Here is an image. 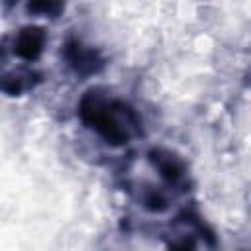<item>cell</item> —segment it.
<instances>
[{"instance_id":"5b68a950","label":"cell","mask_w":251,"mask_h":251,"mask_svg":"<svg viewBox=\"0 0 251 251\" xmlns=\"http://www.w3.org/2000/svg\"><path fill=\"white\" fill-rule=\"evenodd\" d=\"M25 76H29V73ZM25 76L20 73H0V90L6 94H20L25 88Z\"/></svg>"},{"instance_id":"3957f363","label":"cell","mask_w":251,"mask_h":251,"mask_svg":"<svg viewBox=\"0 0 251 251\" xmlns=\"http://www.w3.org/2000/svg\"><path fill=\"white\" fill-rule=\"evenodd\" d=\"M149 159L153 161V165L159 169V175L167 180V182H178L184 176V165L180 163V159L176 155H173L171 151L165 149H153L149 153Z\"/></svg>"},{"instance_id":"6da1fadb","label":"cell","mask_w":251,"mask_h":251,"mask_svg":"<svg viewBox=\"0 0 251 251\" xmlns=\"http://www.w3.org/2000/svg\"><path fill=\"white\" fill-rule=\"evenodd\" d=\"M78 112L82 122L112 145L127 143L139 127V120L127 104L100 96L94 90L80 100Z\"/></svg>"},{"instance_id":"277c9868","label":"cell","mask_w":251,"mask_h":251,"mask_svg":"<svg viewBox=\"0 0 251 251\" xmlns=\"http://www.w3.org/2000/svg\"><path fill=\"white\" fill-rule=\"evenodd\" d=\"M67 59L82 75L96 73V67L100 65V59H98L96 51L86 47V45H82V43H78V41H71L67 45Z\"/></svg>"},{"instance_id":"8992f818","label":"cell","mask_w":251,"mask_h":251,"mask_svg":"<svg viewBox=\"0 0 251 251\" xmlns=\"http://www.w3.org/2000/svg\"><path fill=\"white\" fill-rule=\"evenodd\" d=\"M27 10L37 16H49L55 18L63 10V0H29Z\"/></svg>"},{"instance_id":"7a4b0ae2","label":"cell","mask_w":251,"mask_h":251,"mask_svg":"<svg viewBox=\"0 0 251 251\" xmlns=\"http://www.w3.org/2000/svg\"><path fill=\"white\" fill-rule=\"evenodd\" d=\"M45 47V31L37 25H27L22 27L12 41V51L24 59V61H33L41 55Z\"/></svg>"}]
</instances>
